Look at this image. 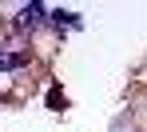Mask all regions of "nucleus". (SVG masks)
<instances>
[{"label":"nucleus","mask_w":147,"mask_h":132,"mask_svg":"<svg viewBox=\"0 0 147 132\" xmlns=\"http://www.w3.org/2000/svg\"><path fill=\"white\" fill-rule=\"evenodd\" d=\"M16 24L24 28V32H28V28H40V24H44V8H40V4H24L20 16H16Z\"/></svg>","instance_id":"f257e3e1"},{"label":"nucleus","mask_w":147,"mask_h":132,"mask_svg":"<svg viewBox=\"0 0 147 132\" xmlns=\"http://www.w3.org/2000/svg\"><path fill=\"white\" fill-rule=\"evenodd\" d=\"M52 24H60V28H64V24H80V16H76V12H52Z\"/></svg>","instance_id":"f03ea898"},{"label":"nucleus","mask_w":147,"mask_h":132,"mask_svg":"<svg viewBox=\"0 0 147 132\" xmlns=\"http://www.w3.org/2000/svg\"><path fill=\"white\" fill-rule=\"evenodd\" d=\"M4 60H8V56H4V52H0V68H4Z\"/></svg>","instance_id":"7ed1b4c3"}]
</instances>
